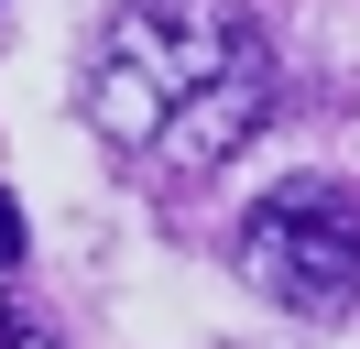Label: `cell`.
<instances>
[{
    "label": "cell",
    "mask_w": 360,
    "mask_h": 349,
    "mask_svg": "<svg viewBox=\"0 0 360 349\" xmlns=\"http://www.w3.org/2000/svg\"><path fill=\"white\" fill-rule=\"evenodd\" d=\"M240 44H251V22L207 11V0H120V11L98 22V55H88V120H98V142L153 153L164 131L197 109V87L229 77Z\"/></svg>",
    "instance_id": "obj_1"
},
{
    "label": "cell",
    "mask_w": 360,
    "mask_h": 349,
    "mask_svg": "<svg viewBox=\"0 0 360 349\" xmlns=\"http://www.w3.org/2000/svg\"><path fill=\"white\" fill-rule=\"evenodd\" d=\"M11 262H22V208L0 196V273H11Z\"/></svg>",
    "instance_id": "obj_5"
},
{
    "label": "cell",
    "mask_w": 360,
    "mask_h": 349,
    "mask_svg": "<svg viewBox=\"0 0 360 349\" xmlns=\"http://www.w3.org/2000/svg\"><path fill=\"white\" fill-rule=\"evenodd\" d=\"M240 273L295 317H338L360 305V196L338 174H295L240 218Z\"/></svg>",
    "instance_id": "obj_2"
},
{
    "label": "cell",
    "mask_w": 360,
    "mask_h": 349,
    "mask_svg": "<svg viewBox=\"0 0 360 349\" xmlns=\"http://www.w3.org/2000/svg\"><path fill=\"white\" fill-rule=\"evenodd\" d=\"M0 349H55V327H33V317H0Z\"/></svg>",
    "instance_id": "obj_4"
},
{
    "label": "cell",
    "mask_w": 360,
    "mask_h": 349,
    "mask_svg": "<svg viewBox=\"0 0 360 349\" xmlns=\"http://www.w3.org/2000/svg\"><path fill=\"white\" fill-rule=\"evenodd\" d=\"M251 120H273V55H262V33L229 55V77H219V87H197V109L164 131V153H175L186 174H197V164H229Z\"/></svg>",
    "instance_id": "obj_3"
}]
</instances>
